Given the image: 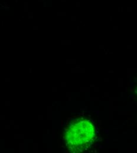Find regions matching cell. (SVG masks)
Returning a JSON list of instances; mask_svg holds the SVG:
<instances>
[{
  "label": "cell",
  "mask_w": 137,
  "mask_h": 153,
  "mask_svg": "<svg viewBox=\"0 0 137 153\" xmlns=\"http://www.w3.org/2000/svg\"><path fill=\"white\" fill-rule=\"evenodd\" d=\"M95 135V128L89 120L80 119L69 126L65 135L66 144L72 150L83 152L90 146Z\"/></svg>",
  "instance_id": "1"
}]
</instances>
